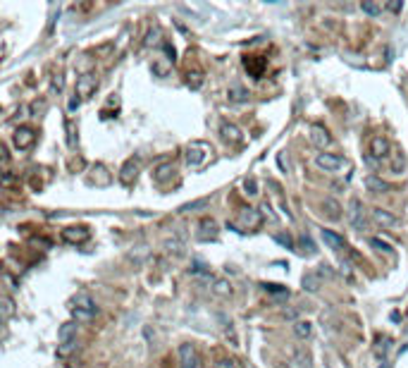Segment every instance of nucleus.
Listing matches in <instances>:
<instances>
[{"mask_svg":"<svg viewBox=\"0 0 408 368\" xmlns=\"http://www.w3.org/2000/svg\"><path fill=\"white\" fill-rule=\"evenodd\" d=\"M62 84H64V82H62V76L57 74V76H55V82H53V88H57V91H60V88H62Z\"/></svg>","mask_w":408,"mask_h":368,"instance_id":"42","label":"nucleus"},{"mask_svg":"<svg viewBox=\"0 0 408 368\" xmlns=\"http://www.w3.org/2000/svg\"><path fill=\"white\" fill-rule=\"evenodd\" d=\"M98 88V79L93 74H81L76 79V96L79 98H88L93 96Z\"/></svg>","mask_w":408,"mask_h":368,"instance_id":"3","label":"nucleus"},{"mask_svg":"<svg viewBox=\"0 0 408 368\" xmlns=\"http://www.w3.org/2000/svg\"><path fill=\"white\" fill-rule=\"evenodd\" d=\"M320 234L332 249H346V239H344L342 234H337V232H332V230H322Z\"/></svg>","mask_w":408,"mask_h":368,"instance_id":"17","label":"nucleus"},{"mask_svg":"<svg viewBox=\"0 0 408 368\" xmlns=\"http://www.w3.org/2000/svg\"><path fill=\"white\" fill-rule=\"evenodd\" d=\"M215 237H217V222H215L213 218H203L198 222V239L201 242H210Z\"/></svg>","mask_w":408,"mask_h":368,"instance_id":"8","label":"nucleus"},{"mask_svg":"<svg viewBox=\"0 0 408 368\" xmlns=\"http://www.w3.org/2000/svg\"><path fill=\"white\" fill-rule=\"evenodd\" d=\"M275 368H287V366H284V364H277V366H275Z\"/></svg>","mask_w":408,"mask_h":368,"instance_id":"45","label":"nucleus"},{"mask_svg":"<svg viewBox=\"0 0 408 368\" xmlns=\"http://www.w3.org/2000/svg\"><path fill=\"white\" fill-rule=\"evenodd\" d=\"M301 244L306 246V251H313V249H315V246H313V242H311L308 237H301Z\"/></svg>","mask_w":408,"mask_h":368,"instance_id":"40","label":"nucleus"},{"mask_svg":"<svg viewBox=\"0 0 408 368\" xmlns=\"http://www.w3.org/2000/svg\"><path fill=\"white\" fill-rule=\"evenodd\" d=\"M213 292L217 296H232V284L227 280H215L213 282Z\"/></svg>","mask_w":408,"mask_h":368,"instance_id":"21","label":"nucleus"},{"mask_svg":"<svg viewBox=\"0 0 408 368\" xmlns=\"http://www.w3.org/2000/svg\"><path fill=\"white\" fill-rule=\"evenodd\" d=\"M325 208H327V216L334 218V220L342 216V213H339V204H337V201H332V198H327V201H325Z\"/></svg>","mask_w":408,"mask_h":368,"instance_id":"26","label":"nucleus"},{"mask_svg":"<svg viewBox=\"0 0 408 368\" xmlns=\"http://www.w3.org/2000/svg\"><path fill=\"white\" fill-rule=\"evenodd\" d=\"M76 108H79V98H72L69 100V110H76Z\"/></svg>","mask_w":408,"mask_h":368,"instance_id":"43","label":"nucleus"},{"mask_svg":"<svg viewBox=\"0 0 408 368\" xmlns=\"http://www.w3.org/2000/svg\"><path fill=\"white\" fill-rule=\"evenodd\" d=\"M208 206V198H198V201H191V204H184L179 208V213H191V210H198V208H205Z\"/></svg>","mask_w":408,"mask_h":368,"instance_id":"24","label":"nucleus"},{"mask_svg":"<svg viewBox=\"0 0 408 368\" xmlns=\"http://www.w3.org/2000/svg\"><path fill=\"white\" fill-rule=\"evenodd\" d=\"M172 172H174L172 162H162V165H158V168L153 170V180H155L158 184H165L172 177Z\"/></svg>","mask_w":408,"mask_h":368,"instance_id":"18","label":"nucleus"},{"mask_svg":"<svg viewBox=\"0 0 408 368\" xmlns=\"http://www.w3.org/2000/svg\"><path fill=\"white\" fill-rule=\"evenodd\" d=\"M294 361L299 364V368H311V354L303 349V346H299V349H294Z\"/></svg>","mask_w":408,"mask_h":368,"instance_id":"20","label":"nucleus"},{"mask_svg":"<svg viewBox=\"0 0 408 368\" xmlns=\"http://www.w3.org/2000/svg\"><path fill=\"white\" fill-rule=\"evenodd\" d=\"M387 342H389V340H387V337H380V344L375 346V354H377V356H382V354H385V349H387Z\"/></svg>","mask_w":408,"mask_h":368,"instance_id":"37","label":"nucleus"},{"mask_svg":"<svg viewBox=\"0 0 408 368\" xmlns=\"http://www.w3.org/2000/svg\"><path fill=\"white\" fill-rule=\"evenodd\" d=\"M179 368H201V354H198V349L191 344V342H184L179 346Z\"/></svg>","mask_w":408,"mask_h":368,"instance_id":"1","label":"nucleus"},{"mask_svg":"<svg viewBox=\"0 0 408 368\" xmlns=\"http://www.w3.org/2000/svg\"><path fill=\"white\" fill-rule=\"evenodd\" d=\"M136 170H139V165H136V160L131 158V160H127L124 165H122V170H119V182L124 184V186H129V184H134V180H136Z\"/></svg>","mask_w":408,"mask_h":368,"instance_id":"12","label":"nucleus"},{"mask_svg":"<svg viewBox=\"0 0 408 368\" xmlns=\"http://www.w3.org/2000/svg\"><path fill=\"white\" fill-rule=\"evenodd\" d=\"M389 151H392V146H389V141L385 136H375L373 144H370V153L375 156V160H382L385 156H389Z\"/></svg>","mask_w":408,"mask_h":368,"instance_id":"14","label":"nucleus"},{"mask_svg":"<svg viewBox=\"0 0 408 368\" xmlns=\"http://www.w3.org/2000/svg\"><path fill=\"white\" fill-rule=\"evenodd\" d=\"M213 368H215V366H213Z\"/></svg>","mask_w":408,"mask_h":368,"instance_id":"47","label":"nucleus"},{"mask_svg":"<svg viewBox=\"0 0 408 368\" xmlns=\"http://www.w3.org/2000/svg\"><path fill=\"white\" fill-rule=\"evenodd\" d=\"M158 38H160V32H158V29H153V32H148V38H146V46L158 44Z\"/></svg>","mask_w":408,"mask_h":368,"instance_id":"36","label":"nucleus"},{"mask_svg":"<svg viewBox=\"0 0 408 368\" xmlns=\"http://www.w3.org/2000/svg\"><path fill=\"white\" fill-rule=\"evenodd\" d=\"M33 141H36V132L29 130V127H19V130L14 132V146H17L19 151H26V148H31Z\"/></svg>","mask_w":408,"mask_h":368,"instance_id":"7","label":"nucleus"},{"mask_svg":"<svg viewBox=\"0 0 408 368\" xmlns=\"http://www.w3.org/2000/svg\"><path fill=\"white\" fill-rule=\"evenodd\" d=\"M72 316H74L76 320H91V318H93V314H86V311H76V308H72Z\"/></svg>","mask_w":408,"mask_h":368,"instance_id":"35","label":"nucleus"},{"mask_svg":"<svg viewBox=\"0 0 408 368\" xmlns=\"http://www.w3.org/2000/svg\"><path fill=\"white\" fill-rule=\"evenodd\" d=\"M401 8H404L401 2H387V10H392V12H399Z\"/></svg>","mask_w":408,"mask_h":368,"instance_id":"41","label":"nucleus"},{"mask_svg":"<svg viewBox=\"0 0 408 368\" xmlns=\"http://www.w3.org/2000/svg\"><path fill=\"white\" fill-rule=\"evenodd\" d=\"M72 308H76V311H86V314H93V311H96V304H93V299H91V294L76 292L74 299H72Z\"/></svg>","mask_w":408,"mask_h":368,"instance_id":"10","label":"nucleus"},{"mask_svg":"<svg viewBox=\"0 0 408 368\" xmlns=\"http://www.w3.org/2000/svg\"><path fill=\"white\" fill-rule=\"evenodd\" d=\"M229 100L232 103H244V100H248V91L241 86H232L229 88Z\"/></svg>","mask_w":408,"mask_h":368,"instance_id":"23","label":"nucleus"},{"mask_svg":"<svg viewBox=\"0 0 408 368\" xmlns=\"http://www.w3.org/2000/svg\"><path fill=\"white\" fill-rule=\"evenodd\" d=\"M74 349H76V342H74V340H72V342H62V344L57 346V354H60V356H67V354H72Z\"/></svg>","mask_w":408,"mask_h":368,"instance_id":"29","label":"nucleus"},{"mask_svg":"<svg viewBox=\"0 0 408 368\" xmlns=\"http://www.w3.org/2000/svg\"><path fill=\"white\" fill-rule=\"evenodd\" d=\"M76 335V323L74 320H67V323L60 325V330H57V340L60 342H72Z\"/></svg>","mask_w":408,"mask_h":368,"instance_id":"19","label":"nucleus"},{"mask_svg":"<svg viewBox=\"0 0 408 368\" xmlns=\"http://www.w3.org/2000/svg\"><path fill=\"white\" fill-rule=\"evenodd\" d=\"M244 189H246V196H256L258 194V182L253 177H248L246 182H244Z\"/></svg>","mask_w":408,"mask_h":368,"instance_id":"30","label":"nucleus"},{"mask_svg":"<svg viewBox=\"0 0 408 368\" xmlns=\"http://www.w3.org/2000/svg\"><path fill=\"white\" fill-rule=\"evenodd\" d=\"M377 368H392V364H389V361H382V364H380Z\"/></svg>","mask_w":408,"mask_h":368,"instance_id":"44","label":"nucleus"},{"mask_svg":"<svg viewBox=\"0 0 408 368\" xmlns=\"http://www.w3.org/2000/svg\"><path fill=\"white\" fill-rule=\"evenodd\" d=\"M31 110H33V115H36V112H43V110H45V100H41V103L36 100V103L31 106Z\"/></svg>","mask_w":408,"mask_h":368,"instance_id":"38","label":"nucleus"},{"mask_svg":"<svg viewBox=\"0 0 408 368\" xmlns=\"http://www.w3.org/2000/svg\"><path fill=\"white\" fill-rule=\"evenodd\" d=\"M275 242H277V244H282V246H287V249H291V246H294V242H291V237L287 234V232H282V234H275Z\"/></svg>","mask_w":408,"mask_h":368,"instance_id":"31","label":"nucleus"},{"mask_svg":"<svg viewBox=\"0 0 408 368\" xmlns=\"http://www.w3.org/2000/svg\"><path fill=\"white\" fill-rule=\"evenodd\" d=\"M311 141L318 146V148H327V146L332 144V136L327 134V130H325V127L315 124V127H311Z\"/></svg>","mask_w":408,"mask_h":368,"instance_id":"13","label":"nucleus"},{"mask_svg":"<svg viewBox=\"0 0 408 368\" xmlns=\"http://www.w3.org/2000/svg\"><path fill=\"white\" fill-rule=\"evenodd\" d=\"M401 168H404V156H401V153H397V162H394V170H397V172H401Z\"/></svg>","mask_w":408,"mask_h":368,"instance_id":"39","label":"nucleus"},{"mask_svg":"<svg viewBox=\"0 0 408 368\" xmlns=\"http://www.w3.org/2000/svg\"><path fill=\"white\" fill-rule=\"evenodd\" d=\"M315 165L322 168V170L334 172V170H339V168L344 165V158L342 156H337V153H318V156H315Z\"/></svg>","mask_w":408,"mask_h":368,"instance_id":"4","label":"nucleus"},{"mask_svg":"<svg viewBox=\"0 0 408 368\" xmlns=\"http://www.w3.org/2000/svg\"><path fill=\"white\" fill-rule=\"evenodd\" d=\"M351 225H354V230H361V232L368 228V222H365V213H363V204H361L358 198L351 201Z\"/></svg>","mask_w":408,"mask_h":368,"instance_id":"9","label":"nucleus"},{"mask_svg":"<svg viewBox=\"0 0 408 368\" xmlns=\"http://www.w3.org/2000/svg\"><path fill=\"white\" fill-rule=\"evenodd\" d=\"M239 222L244 225V228L253 230L260 225V210L256 208H241V213H239Z\"/></svg>","mask_w":408,"mask_h":368,"instance_id":"11","label":"nucleus"},{"mask_svg":"<svg viewBox=\"0 0 408 368\" xmlns=\"http://www.w3.org/2000/svg\"><path fill=\"white\" fill-rule=\"evenodd\" d=\"M220 134H222V139L229 141V144H239V141H241V130H239L236 124H229V122H222V124H220Z\"/></svg>","mask_w":408,"mask_h":368,"instance_id":"15","label":"nucleus"},{"mask_svg":"<svg viewBox=\"0 0 408 368\" xmlns=\"http://www.w3.org/2000/svg\"><path fill=\"white\" fill-rule=\"evenodd\" d=\"M88 237H91V232H88V228H84V225L62 230V239L67 244H84V242H88Z\"/></svg>","mask_w":408,"mask_h":368,"instance_id":"6","label":"nucleus"},{"mask_svg":"<svg viewBox=\"0 0 408 368\" xmlns=\"http://www.w3.org/2000/svg\"><path fill=\"white\" fill-rule=\"evenodd\" d=\"M186 84L191 88H201L203 86V74H201V72H189V74H186Z\"/></svg>","mask_w":408,"mask_h":368,"instance_id":"25","label":"nucleus"},{"mask_svg":"<svg viewBox=\"0 0 408 368\" xmlns=\"http://www.w3.org/2000/svg\"><path fill=\"white\" fill-rule=\"evenodd\" d=\"M208 153H210V146H208V144H191V146L186 148V162L196 168V165L205 162Z\"/></svg>","mask_w":408,"mask_h":368,"instance_id":"2","label":"nucleus"},{"mask_svg":"<svg viewBox=\"0 0 408 368\" xmlns=\"http://www.w3.org/2000/svg\"><path fill=\"white\" fill-rule=\"evenodd\" d=\"M294 332H296V337L306 340V337H311L313 328H311V323H306V320H296V323H294Z\"/></svg>","mask_w":408,"mask_h":368,"instance_id":"22","label":"nucleus"},{"mask_svg":"<svg viewBox=\"0 0 408 368\" xmlns=\"http://www.w3.org/2000/svg\"><path fill=\"white\" fill-rule=\"evenodd\" d=\"M96 368H105V366H96Z\"/></svg>","mask_w":408,"mask_h":368,"instance_id":"46","label":"nucleus"},{"mask_svg":"<svg viewBox=\"0 0 408 368\" xmlns=\"http://www.w3.org/2000/svg\"><path fill=\"white\" fill-rule=\"evenodd\" d=\"M93 172H98L96 184H107V182H110V174H107L105 165H96V168H93Z\"/></svg>","mask_w":408,"mask_h":368,"instance_id":"28","label":"nucleus"},{"mask_svg":"<svg viewBox=\"0 0 408 368\" xmlns=\"http://www.w3.org/2000/svg\"><path fill=\"white\" fill-rule=\"evenodd\" d=\"M361 8H363L365 14H373V17H377V14H380V10H382L377 2H370V0H363V5H361Z\"/></svg>","mask_w":408,"mask_h":368,"instance_id":"27","label":"nucleus"},{"mask_svg":"<svg viewBox=\"0 0 408 368\" xmlns=\"http://www.w3.org/2000/svg\"><path fill=\"white\" fill-rule=\"evenodd\" d=\"M263 290H265V292H275V294H282V296H287V290H284L282 284H270V282H265V284H263Z\"/></svg>","mask_w":408,"mask_h":368,"instance_id":"33","label":"nucleus"},{"mask_svg":"<svg viewBox=\"0 0 408 368\" xmlns=\"http://www.w3.org/2000/svg\"><path fill=\"white\" fill-rule=\"evenodd\" d=\"M215 368H241V364H239V361H234V358H222V361H220Z\"/></svg>","mask_w":408,"mask_h":368,"instance_id":"34","label":"nucleus"},{"mask_svg":"<svg viewBox=\"0 0 408 368\" xmlns=\"http://www.w3.org/2000/svg\"><path fill=\"white\" fill-rule=\"evenodd\" d=\"M365 189L368 192H375V194H387L389 192V184L385 180H380L377 174H368L365 177Z\"/></svg>","mask_w":408,"mask_h":368,"instance_id":"16","label":"nucleus"},{"mask_svg":"<svg viewBox=\"0 0 408 368\" xmlns=\"http://www.w3.org/2000/svg\"><path fill=\"white\" fill-rule=\"evenodd\" d=\"M370 244H373V246H377V249L382 251V254H392V246H389L387 242H382V239L373 237V239H370Z\"/></svg>","mask_w":408,"mask_h":368,"instance_id":"32","label":"nucleus"},{"mask_svg":"<svg viewBox=\"0 0 408 368\" xmlns=\"http://www.w3.org/2000/svg\"><path fill=\"white\" fill-rule=\"evenodd\" d=\"M370 218L375 220L380 228H399V218L392 213V210H385V208H373L370 210Z\"/></svg>","mask_w":408,"mask_h":368,"instance_id":"5","label":"nucleus"}]
</instances>
